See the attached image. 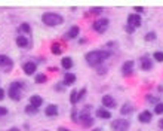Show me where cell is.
<instances>
[{"label":"cell","mask_w":163,"mask_h":131,"mask_svg":"<svg viewBox=\"0 0 163 131\" xmlns=\"http://www.w3.org/2000/svg\"><path fill=\"white\" fill-rule=\"evenodd\" d=\"M108 57H110V52H107V51H92V52L86 54V61L89 66H99Z\"/></svg>","instance_id":"obj_1"},{"label":"cell","mask_w":163,"mask_h":131,"mask_svg":"<svg viewBox=\"0 0 163 131\" xmlns=\"http://www.w3.org/2000/svg\"><path fill=\"white\" fill-rule=\"evenodd\" d=\"M42 20H43V23H45L46 26H51V27L58 26V24L62 23V17L58 15V14H54V12H46V14H43Z\"/></svg>","instance_id":"obj_2"},{"label":"cell","mask_w":163,"mask_h":131,"mask_svg":"<svg viewBox=\"0 0 163 131\" xmlns=\"http://www.w3.org/2000/svg\"><path fill=\"white\" fill-rule=\"evenodd\" d=\"M22 88L24 85L21 82H14L9 85V97L15 101H20L21 100V94H22Z\"/></svg>","instance_id":"obj_3"},{"label":"cell","mask_w":163,"mask_h":131,"mask_svg":"<svg viewBox=\"0 0 163 131\" xmlns=\"http://www.w3.org/2000/svg\"><path fill=\"white\" fill-rule=\"evenodd\" d=\"M111 128H113V131H128L129 121H126V119H116V121L111 122Z\"/></svg>","instance_id":"obj_4"},{"label":"cell","mask_w":163,"mask_h":131,"mask_svg":"<svg viewBox=\"0 0 163 131\" xmlns=\"http://www.w3.org/2000/svg\"><path fill=\"white\" fill-rule=\"evenodd\" d=\"M108 27V20L107 18H101V20H96L93 23V30L98 31V33H104Z\"/></svg>","instance_id":"obj_5"},{"label":"cell","mask_w":163,"mask_h":131,"mask_svg":"<svg viewBox=\"0 0 163 131\" xmlns=\"http://www.w3.org/2000/svg\"><path fill=\"white\" fill-rule=\"evenodd\" d=\"M128 26H130L132 29L139 27V26H141V17H139V15H136V14L129 15V17H128Z\"/></svg>","instance_id":"obj_6"},{"label":"cell","mask_w":163,"mask_h":131,"mask_svg":"<svg viewBox=\"0 0 163 131\" xmlns=\"http://www.w3.org/2000/svg\"><path fill=\"white\" fill-rule=\"evenodd\" d=\"M24 72H25V75H33L34 72H36V69H37V66H36V63H33V61H28V63H25L24 64Z\"/></svg>","instance_id":"obj_7"},{"label":"cell","mask_w":163,"mask_h":131,"mask_svg":"<svg viewBox=\"0 0 163 131\" xmlns=\"http://www.w3.org/2000/svg\"><path fill=\"white\" fill-rule=\"evenodd\" d=\"M80 122H82L83 125H86V127H91L93 121H92V118H91V115H89V113L82 112V115H80Z\"/></svg>","instance_id":"obj_8"},{"label":"cell","mask_w":163,"mask_h":131,"mask_svg":"<svg viewBox=\"0 0 163 131\" xmlns=\"http://www.w3.org/2000/svg\"><path fill=\"white\" fill-rule=\"evenodd\" d=\"M132 70H133V61L132 60H129V61H126L125 64H123V67H122V72H123V75H130L132 73Z\"/></svg>","instance_id":"obj_9"},{"label":"cell","mask_w":163,"mask_h":131,"mask_svg":"<svg viewBox=\"0 0 163 131\" xmlns=\"http://www.w3.org/2000/svg\"><path fill=\"white\" fill-rule=\"evenodd\" d=\"M151 112H148V110H144V112H141V115L138 116V119H139V122H144V124H147V122H150L151 121Z\"/></svg>","instance_id":"obj_10"},{"label":"cell","mask_w":163,"mask_h":131,"mask_svg":"<svg viewBox=\"0 0 163 131\" xmlns=\"http://www.w3.org/2000/svg\"><path fill=\"white\" fill-rule=\"evenodd\" d=\"M12 60L8 57V55H2V54H0V67H12Z\"/></svg>","instance_id":"obj_11"},{"label":"cell","mask_w":163,"mask_h":131,"mask_svg":"<svg viewBox=\"0 0 163 131\" xmlns=\"http://www.w3.org/2000/svg\"><path fill=\"white\" fill-rule=\"evenodd\" d=\"M102 104L105 107H114L116 106V101H114V98L111 95H104L102 97Z\"/></svg>","instance_id":"obj_12"},{"label":"cell","mask_w":163,"mask_h":131,"mask_svg":"<svg viewBox=\"0 0 163 131\" xmlns=\"http://www.w3.org/2000/svg\"><path fill=\"white\" fill-rule=\"evenodd\" d=\"M141 67H142L144 70H150V69L153 67V61H151L148 57H142V58H141Z\"/></svg>","instance_id":"obj_13"},{"label":"cell","mask_w":163,"mask_h":131,"mask_svg":"<svg viewBox=\"0 0 163 131\" xmlns=\"http://www.w3.org/2000/svg\"><path fill=\"white\" fill-rule=\"evenodd\" d=\"M58 113V107L55 106V104H49V106H46V109H45V115H48V116H55Z\"/></svg>","instance_id":"obj_14"},{"label":"cell","mask_w":163,"mask_h":131,"mask_svg":"<svg viewBox=\"0 0 163 131\" xmlns=\"http://www.w3.org/2000/svg\"><path fill=\"white\" fill-rule=\"evenodd\" d=\"M43 103V100H42V97H39V95H33L31 98H30V106H33V107H36V109H39V106Z\"/></svg>","instance_id":"obj_15"},{"label":"cell","mask_w":163,"mask_h":131,"mask_svg":"<svg viewBox=\"0 0 163 131\" xmlns=\"http://www.w3.org/2000/svg\"><path fill=\"white\" fill-rule=\"evenodd\" d=\"M76 82V75L73 73H67L65 78H64V85H73Z\"/></svg>","instance_id":"obj_16"},{"label":"cell","mask_w":163,"mask_h":131,"mask_svg":"<svg viewBox=\"0 0 163 131\" xmlns=\"http://www.w3.org/2000/svg\"><path fill=\"white\" fill-rule=\"evenodd\" d=\"M96 115H98L99 118H102V119H110V118H111V113H110L108 110H105V109H98V110H96Z\"/></svg>","instance_id":"obj_17"},{"label":"cell","mask_w":163,"mask_h":131,"mask_svg":"<svg viewBox=\"0 0 163 131\" xmlns=\"http://www.w3.org/2000/svg\"><path fill=\"white\" fill-rule=\"evenodd\" d=\"M77 34H79V27H77V26H73V27L68 30V33H67V37L73 39V37H76Z\"/></svg>","instance_id":"obj_18"},{"label":"cell","mask_w":163,"mask_h":131,"mask_svg":"<svg viewBox=\"0 0 163 131\" xmlns=\"http://www.w3.org/2000/svg\"><path fill=\"white\" fill-rule=\"evenodd\" d=\"M17 45L20 48H25V46H28V40L25 37H22V36H18L17 37Z\"/></svg>","instance_id":"obj_19"},{"label":"cell","mask_w":163,"mask_h":131,"mask_svg":"<svg viewBox=\"0 0 163 131\" xmlns=\"http://www.w3.org/2000/svg\"><path fill=\"white\" fill-rule=\"evenodd\" d=\"M61 64H62V67H64V69H71V67H73V61H71V58H68V57L62 58Z\"/></svg>","instance_id":"obj_20"},{"label":"cell","mask_w":163,"mask_h":131,"mask_svg":"<svg viewBox=\"0 0 163 131\" xmlns=\"http://www.w3.org/2000/svg\"><path fill=\"white\" fill-rule=\"evenodd\" d=\"M132 110H133V106H130L129 103H125L120 112H122V115H126V113H129V112H132Z\"/></svg>","instance_id":"obj_21"},{"label":"cell","mask_w":163,"mask_h":131,"mask_svg":"<svg viewBox=\"0 0 163 131\" xmlns=\"http://www.w3.org/2000/svg\"><path fill=\"white\" fill-rule=\"evenodd\" d=\"M52 52H54L55 55H59V54L62 52V48L59 46V43H52Z\"/></svg>","instance_id":"obj_22"},{"label":"cell","mask_w":163,"mask_h":131,"mask_svg":"<svg viewBox=\"0 0 163 131\" xmlns=\"http://www.w3.org/2000/svg\"><path fill=\"white\" fill-rule=\"evenodd\" d=\"M20 30H21L22 33H31V29H30V26H28V24H21Z\"/></svg>","instance_id":"obj_23"},{"label":"cell","mask_w":163,"mask_h":131,"mask_svg":"<svg viewBox=\"0 0 163 131\" xmlns=\"http://www.w3.org/2000/svg\"><path fill=\"white\" fill-rule=\"evenodd\" d=\"M153 57H154V60H157V61H163V52H160V51H157V52H154L153 54Z\"/></svg>","instance_id":"obj_24"},{"label":"cell","mask_w":163,"mask_h":131,"mask_svg":"<svg viewBox=\"0 0 163 131\" xmlns=\"http://www.w3.org/2000/svg\"><path fill=\"white\" fill-rule=\"evenodd\" d=\"M46 79H48V78H46L45 75H37V76H36V82H37V83H43V82H46Z\"/></svg>","instance_id":"obj_25"},{"label":"cell","mask_w":163,"mask_h":131,"mask_svg":"<svg viewBox=\"0 0 163 131\" xmlns=\"http://www.w3.org/2000/svg\"><path fill=\"white\" fill-rule=\"evenodd\" d=\"M154 112H156L157 115L163 113V103H159V104H156V107H154Z\"/></svg>","instance_id":"obj_26"},{"label":"cell","mask_w":163,"mask_h":131,"mask_svg":"<svg viewBox=\"0 0 163 131\" xmlns=\"http://www.w3.org/2000/svg\"><path fill=\"white\" fill-rule=\"evenodd\" d=\"M77 94H79L77 89L71 91V103H77Z\"/></svg>","instance_id":"obj_27"},{"label":"cell","mask_w":163,"mask_h":131,"mask_svg":"<svg viewBox=\"0 0 163 131\" xmlns=\"http://www.w3.org/2000/svg\"><path fill=\"white\" fill-rule=\"evenodd\" d=\"M25 112H27V113H36V112H37V109H36V107H33V106H27V107H25Z\"/></svg>","instance_id":"obj_28"},{"label":"cell","mask_w":163,"mask_h":131,"mask_svg":"<svg viewBox=\"0 0 163 131\" xmlns=\"http://www.w3.org/2000/svg\"><path fill=\"white\" fill-rule=\"evenodd\" d=\"M151 39H156V34H154V33H148V34L145 36V40H151Z\"/></svg>","instance_id":"obj_29"},{"label":"cell","mask_w":163,"mask_h":131,"mask_svg":"<svg viewBox=\"0 0 163 131\" xmlns=\"http://www.w3.org/2000/svg\"><path fill=\"white\" fill-rule=\"evenodd\" d=\"M3 115H8V109L6 107H0V116H3Z\"/></svg>","instance_id":"obj_30"},{"label":"cell","mask_w":163,"mask_h":131,"mask_svg":"<svg viewBox=\"0 0 163 131\" xmlns=\"http://www.w3.org/2000/svg\"><path fill=\"white\" fill-rule=\"evenodd\" d=\"M85 91H86V89H82V91H79V94H77V101H79V100H80V98L85 95Z\"/></svg>","instance_id":"obj_31"},{"label":"cell","mask_w":163,"mask_h":131,"mask_svg":"<svg viewBox=\"0 0 163 131\" xmlns=\"http://www.w3.org/2000/svg\"><path fill=\"white\" fill-rule=\"evenodd\" d=\"M3 97H5V91H3L2 88H0V100H2Z\"/></svg>","instance_id":"obj_32"},{"label":"cell","mask_w":163,"mask_h":131,"mask_svg":"<svg viewBox=\"0 0 163 131\" xmlns=\"http://www.w3.org/2000/svg\"><path fill=\"white\" fill-rule=\"evenodd\" d=\"M126 30H128V33H133V29H132L130 26H128V27H126Z\"/></svg>","instance_id":"obj_33"},{"label":"cell","mask_w":163,"mask_h":131,"mask_svg":"<svg viewBox=\"0 0 163 131\" xmlns=\"http://www.w3.org/2000/svg\"><path fill=\"white\" fill-rule=\"evenodd\" d=\"M135 11H136V12H142V8H141V6H136Z\"/></svg>","instance_id":"obj_34"},{"label":"cell","mask_w":163,"mask_h":131,"mask_svg":"<svg viewBox=\"0 0 163 131\" xmlns=\"http://www.w3.org/2000/svg\"><path fill=\"white\" fill-rule=\"evenodd\" d=\"M159 125H160V128H162V130H163V118H162V119H160V122H159Z\"/></svg>","instance_id":"obj_35"},{"label":"cell","mask_w":163,"mask_h":131,"mask_svg":"<svg viewBox=\"0 0 163 131\" xmlns=\"http://www.w3.org/2000/svg\"><path fill=\"white\" fill-rule=\"evenodd\" d=\"M58 131H71V130H67V128H64V127H61Z\"/></svg>","instance_id":"obj_36"},{"label":"cell","mask_w":163,"mask_h":131,"mask_svg":"<svg viewBox=\"0 0 163 131\" xmlns=\"http://www.w3.org/2000/svg\"><path fill=\"white\" fill-rule=\"evenodd\" d=\"M9 131H20V130H18V128H11Z\"/></svg>","instance_id":"obj_37"},{"label":"cell","mask_w":163,"mask_h":131,"mask_svg":"<svg viewBox=\"0 0 163 131\" xmlns=\"http://www.w3.org/2000/svg\"><path fill=\"white\" fill-rule=\"evenodd\" d=\"M93 131H101V130H99V128H96V130H93Z\"/></svg>","instance_id":"obj_38"}]
</instances>
